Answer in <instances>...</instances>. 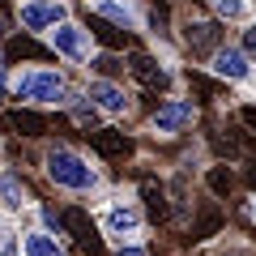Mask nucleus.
Masks as SVG:
<instances>
[{
	"mask_svg": "<svg viewBox=\"0 0 256 256\" xmlns=\"http://www.w3.org/2000/svg\"><path fill=\"white\" fill-rule=\"evenodd\" d=\"M43 175L52 188L68 192V196H102L107 192V175L94 162L86 150L64 146V141H52L43 146Z\"/></svg>",
	"mask_w": 256,
	"mask_h": 256,
	"instance_id": "f257e3e1",
	"label": "nucleus"
},
{
	"mask_svg": "<svg viewBox=\"0 0 256 256\" xmlns=\"http://www.w3.org/2000/svg\"><path fill=\"white\" fill-rule=\"evenodd\" d=\"M82 94V86L68 82L60 64H22L13 68V86H9V98L18 107H56V111H68V102Z\"/></svg>",
	"mask_w": 256,
	"mask_h": 256,
	"instance_id": "f03ea898",
	"label": "nucleus"
},
{
	"mask_svg": "<svg viewBox=\"0 0 256 256\" xmlns=\"http://www.w3.org/2000/svg\"><path fill=\"white\" fill-rule=\"evenodd\" d=\"M98 230L116 244H132V239H146V205L132 201V196H111L98 210Z\"/></svg>",
	"mask_w": 256,
	"mask_h": 256,
	"instance_id": "7ed1b4c3",
	"label": "nucleus"
},
{
	"mask_svg": "<svg viewBox=\"0 0 256 256\" xmlns=\"http://www.w3.org/2000/svg\"><path fill=\"white\" fill-rule=\"evenodd\" d=\"M222 26H226V22L214 18V13H180V18H175V34H180L184 52H188L192 60H210V56L226 43V30Z\"/></svg>",
	"mask_w": 256,
	"mask_h": 256,
	"instance_id": "20e7f679",
	"label": "nucleus"
},
{
	"mask_svg": "<svg viewBox=\"0 0 256 256\" xmlns=\"http://www.w3.org/2000/svg\"><path fill=\"white\" fill-rule=\"evenodd\" d=\"M196 120H201V102L188 98V94H171V98H162L150 111V132H154L158 141H175V137H184V132H192Z\"/></svg>",
	"mask_w": 256,
	"mask_h": 256,
	"instance_id": "39448f33",
	"label": "nucleus"
},
{
	"mask_svg": "<svg viewBox=\"0 0 256 256\" xmlns=\"http://www.w3.org/2000/svg\"><path fill=\"white\" fill-rule=\"evenodd\" d=\"M47 47L56 52V60H64V64H90V56H94V34L82 26V22H73V18H64L60 26H52L47 30Z\"/></svg>",
	"mask_w": 256,
	"mask_h": 256,
	"instance_id": "423d86ee",
	"label": "nucleus"
},
{
	"mask_svg": "<svg viewBox=\"0 0 256 256\" xmlns=\"http://www.w3.org/2000/svg\"><path fill=\"white\" fill-rule=\"evenodd\" d=\"M64 18H73V4L68 0H18V30H26V34L43 38Z\"/></svg>",
	"mask_w": 256,
	"mask_h": 256,
	"instance_id": "0eeeda50",
	"label": "nucleus"
},
{
	"mask_svg": "<svg viewBox=\"0 0 256 256\" xmlns=\"http://www.w3.org/2000/svg\"><path fill=\"white\" fill-rule=\"evenodd\" d=\"M86 94H90V102L107 120H124L128 111H132V90L124 86V77H98V73H90Z\"/></svg>",
	"mask_w": 256,
	"mask_h": 256,
	"instance_id": "6e6552de",
	"label": "nucleus"
},
{
	"mask_svg": "<svg viewBox=\"0 0 256 256\" xmlns=\"http://www.w3.org/2000/svg\"><path fill=\"white\" fill-rule=\"evenodd\" d=\"M205 68H210L222 86H248V77H252L256 60H252V56H248L239 43H222L218 52L205 60Z\"/></svg>",
	"mask_w": 256,
	"mask_h": 256,
	"instance_id": "1a4fd4ad",
	"label": "nucleus"
},
{
	"mask_svg": "<svg viewBox=\"0 0 256 256\" xmlns=\"http://www.w3.org/2000/svg\"><path fill=\"white\" fill-rule=\"evenodd\" d=\"M86 4H90V13L98 22H111V26H120L124 34L146 26V4H141V0H86Z\"/></svg>",
	"mask_w": 256,
	"mask_h": 256,
	"instance_id": "9d476101",
	"label": "nucleus"
},
{
	"mask_svg": "<svg viewBox=\"0 0 256 256\" xmlns=\"http://www.w3.org/2000/svg\"><path fill=\"white\" fill-rule=\"evenodd\" d=\"M34 205H38V196L30 192L26 175L13 171V166H0V210L22 218V214H34Z\"/></svg>",
	"mask_w": 256,
	"mask_h": 256,
	"instance_id": "9b49d317",
	"label": "nucleus"
},
{
	"mask_svg": "<svg viewBox=\"0 0 256 256\" xmlns=\"http://www.w3.org/2000/svg\"><path fill=\"white\" fill-rule=\"evenodd\" d=\"M128 77L132 82H141V86H150V90H171L175 86V68L171 64H162L158 56H150V52H132L128 56Z\"/></svg>",
	"mask_w": 256,
	"mask_h": 256,
	"instance_id": "f8f14e48",
	"label": "nucleus"
},
{
	"mask_svg": "<svg viewBox=\"0 0 256 256\" xmlns=\"http://www.w3.org/2000/svg\"><path fill=\"white\" fill-rule=\"evenodd\" d=\"M18 248H22V256H73L68 244H64V235L47 230L43 222H38V226H22Z\"/></svg>",
	"mask_w": 256,
	"mask_h": 256,
	"instance_id": "ddd939ff",
	"label": "nucleus"
},
{
	"mask_svg": "<svg viewBox=\"0 0 256 256\" xmlns=\"http://www.w3.org/2000/svg\"><path fill=\"white\" fill-rule=\"evenodd\" d=\"M205 4H210V13H214V18H222L226 26H244V22L256 18L252 0H205Z\"/></svg>",
	"mask_w": 256,
	"mask_h": 256,
	"instance_id": "4468645a",
	"label": "nucleus"
},
{
	"mask_svg": "<svg viewBox=\"0 0 256 256\" xmlns=\"http://www.w3.org/2000/svg\"><path fill=\"white\" fill-rule=\"evenodd\" d=\"M68 116H73V124H77V128H86V132H90V128H102V120H107V116H102V111L90 102L86 86H82V94H77V98L68 102Z\"/></svg>",
	"mask_w": 256,
	"mask_h": 256,
	"instance_id": "2eb2a0df",
	"label": "nucleus"
},
{
	"mask_svg": "<svg viewBox=\"0 0 256 256\" xmlns=\"http://www.w3.org/2000/svg\"><path fill=\"white\" fill-rule=\"evenodd\" d=\"M86 73H98V77H124V73H128V64H124V56H116V52H98V47H94L90 64H86Z\"/></svg>",
	"mask_w": 256,
	"mask_h": 256,
	"instance_id": "dca6fc26",
	"label": "nucleus"
},
{
	"mask_svg": "<svg viewBox=\"0 0 256 256\" xmlns=\"http://www.w3.org/2000/svg\"><path fill=\"white\" fill-rule=\"evenodd\" d=\"M13 128H18L22 137H43V132H47V120L34 116V107H22V111H13Z\"/></svg>",
	"mask_w": 256,
	"mask_h": 256,
	"instance_id": "f3484780",
	"label": "nucleus"
},
{
	"mask_svg": "<svg viewBox=\"0 0 256 256\" xmlns=\"http://www.w3.org/2000/svg\"><path fill=\"white\" fill-rule=\"evenodd\" d=\"M18 235H22V222H18V214L0 210V256L9 252V248H18Z\"/></svg>",
	"mask_w": 256,
	"mask_h": 256,
	"instance_id": "a211bd4d",
	"label": "nucleus"
},
{
	"mask_svg": "<svg viewBox=\"0 0 256 256\" xmlns=\"http://www.w3.org/2000/svg\"><path fill=\"white\" fill-rule=\"evenodd\" d=\"M210 256H256V248L244 244V239H218Z\"/></svg>",
	"mask_w": 256,
	"mask_h": 256,
	"instance_id": "6ab92c4d",
	"label": "nucleus"
},
{
	"mask_svg": "<svg viewBox=\"0 0 256 256\" xmlns=\"http://www.w3.org/2000/svg\"><path fill=\"white\" fill-rule=\"evenodd\" d=\"M111 256H150V244L146 239H132V244H116Z\"/></svg>",
	"mask_w": 256,
	"mask_h": 256,
	"instance_id": "aec40b11",
	"label": "nucleus"
},
{
	"mask_svg": "<svg viewBox=\"0 0 256 256\" xmlns=\"http://www.w3.org/2000/svg\"><path fill=\"white\" fill-rule=\"evenodd\" d=\"M239 47H244V52L256 60V18H252V22H244V30H239Z\"/></svg>",
	"mask_w": 256,
	"mask_h": 256,
	"instance_id": "412c9836",
	"label": "nucleus"
},
{
	"mask_svg": "<svg viewBox=\"0 0 256 256\" xmlns=\"http://www.w3.org/2000/svg\"><path fill=\"white\" fill-rule=\"evenodd\" d=\"M9 43V26H4V18H0V47Z\"/></svg>",
	"mask_w": 256,
	"mask_h": 256,
	"instance_id": "4be33fe9",
	"label": "nucleus"
},
{
	"mask_svg": "<svg viewBox=\"0 0 256 256\" xmlns=\"http://www.w3.org/2000/svg\"><path fill=\"white\" fill-rule=\"evenodd\" d=\"M248 90H252V94H256V68H252V77H248Z\"/></svg>",
	"mask_w": 256,
	"mask_h": 256,
	"instance_id": "5701e85b",
	"label": "nucleus"
},
{
	"mask_svg": "<svg viewBox=\"0 0 256 256\" xmlns=\"http://www.w3.org/2000/svg\"><path fill=\"white\" fill-rule=\"evenodd\" d=\"M252 222H256V196H252Z\"/></svg>",
	"mask_w": 256,
	"mask_h": 256,
	"instance_id": "b1692460",
	"label": "nucleus"
},
{
	"mask_svg": "<svg viewBox=\"0 0 256 256\" xmlns=\"http://www.w3.org/2000/svg\"><path fill=\"white\" fill-rule=\"evenodd\" d=\"M252 9H256V0H252Z\"/></svg>",
	"mask_w": 256,
	"mask_h": 256,
	"instance_id": "393cba45",
	"label": "nucleus"
}]
</instances>
